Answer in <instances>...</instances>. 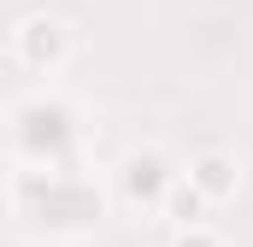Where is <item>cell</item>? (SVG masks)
<instances>
[{"instance_id": "obj_1", "label": "cell", "mask_w": 253, "mask_h": 247, "mask_svg": "<svg viewBox=\"0 0 253 247\" xmlns=\"http://www.w3.org/2000/svg\"><path fill=\"white\" fill-rule=\"evenodd\" d=\"M224 171H230L224 159H206V165H200V183H206V188H224V183H230Z\"/></svg>"}]
</instances>
